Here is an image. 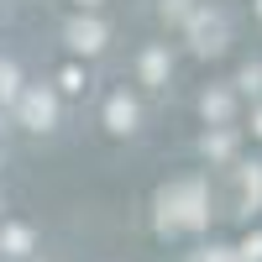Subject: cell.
I'll return each mask as SVG.
<instances>
[{
    "label": "cell",
    "mask_w": 262,
    "mask_h": 262,
    "mask_svg": "<svg viewBox=\"0 0 262 262\" xmlns=\"http://www.w3.org/2000/svg\"><path fill=\"white\" fill-rule=\"evenodd\" d=\"M58 90L79 95V90H84V74H79V69H63V74H58Z\"/></svg>",
    "instance_id": "9a60e30c"
},
{
    "label": "cell",
    "mask_w": 262,
    "mask_h": 262,
    "mask_svg": "<svg viewBox=\"0 0 262 262\" xmlns=\"http://www.w3.org/2000/svg\"><path fill=\"white\" fill-rule=\"evenodd\" d=\"M105 126H111L116 137L137 131V100H126V95H111V100H105Z\"/></svg>",
    "instance_id": "5b68a950"
},
{
    "label": "cell",
    "mask_w": 262,
    "mask_h": 262,
    "mask_svg": "<svg viewBox=\"0 0 262 262\" xmlns=\"http://www.w3.org/2000/svg\"><path fill=\"white\" fill-rule=\"evenodd\" d=\"M252 131H257V137H262V111H257V116H252Z\"/></svg>",
    "instance_id": "e0dca14e"
},
{
    "label": "cell",
    "mask_w": 262,
    "mask_h": 262,
    "mask_svg": "<svg viewBox=\"0 0 262 262\" xmlns=\"http://www.w3.org/2000/svg\"><path fill=\"white\" fill-rule=\"evenodd\" d=\"M79 6H100V0H79Z\"/></svg>",
    "instance_id": "ac0fdd59"
},
{
    "label": "cell",
    "mask_w": 262,
    "mask_h": 262,
    "mask_svg": "<svg viewBox=\"0 0 262 262\" xmlns=\"http://www.w3.org/2000/svg\"><path fill=\"white\" fill-rule=\"evenodd\" d=\"M32 242H37L32 226H0V252H6V257H27Z\"/></svg>",
    "instance_id": "ba28073f"
},
{
    "label": "cell",
    "mask_w": 262,
    "mask_h": 262,
    "mask_svg": "<svg viewBox=\"0 0 262 262\" xmlns=\"http://www.w3.org/2000/svg\"><path fill=\"white\" fill-rule=\"evenodd\" d=\"M168 74H173V58H168V48H147L142 53V84H168Z\"/></svg>",
    "instance_id": "8992f818"
},
{
    "label": "cell",
    "mask_w": 262,
    "mask_h": 262,
    "mask_svg": "<svg viewBox=\"0 0 262 262\" xmlns=\"http://www.w3.org/2000/svg\"><path fill=\"white\" fill-rule=\"evenodd\" d=\"M210 226V200H205V184L200 179H179L158 189V231L173 236V231H200Z\"/></svg>",
    "instance_id": "6da1fadb"
},
{
    "label": "cell",
    "mask_w": 262,
    "mask_h": 262,
    "mask_svg": "<svg viewBox=\"0 0 262 262\" xmlns=\"http://www.w3.org/2000/svg\"><path fill=\"white\" fill-rule=\"evenodd\" d=\"M200 147H205V158H215V163H221V158H231V152H236V131H231V126H215Z\"/></svg>",
    "instance_id": "30bf717a"
},
{
    "label": "cell",
    "mask_w": 262,
    "mask_h": 262,
    "mask_svg": "<svg viewBox=\"0 0 262 262\" xmlns=\"http://www.w3.org/2000/svg\"><path fill=\"white\" fill-rule=\"evenodd\" d=\"M16 121L27 126V131H53V121H58V95L42 90V84L27 90V95L16 100Z\"/></svg>",
    "instance_id": "3957f363"
},
{
    "label": "cell",
    "mask_w": 262,
    "mask_h": 262,
    "mask_svg": "<svg viewBox=\"0 0 262 262\" xmlns=\"http://www.w3.org/2000/svg\"><path fill=\"white\" fill-rule=\"evenodd\" d=\"M236 252H242V262H262V231H257V236H247Z\"/></svg>",
    "instance_id": "5bb4252c"
},
{
    "label": "cell",
    "mask_w": 262,
    "mask_h": 262,
    "mask_svg": "<svg viewBox=\"0 0 262 262\" xmlns=\"http://www.w3.org/2000/svg\"><path fill=\"white\" fill-rule=\"evenodd\" d=\"M189 48L200 53V58H215V53H226V16L221 11H210V6H200L189 16Z\"/></svg>",
    "instance_id": "7a4b0ae2"
},
{
    "label": "cell",
    "mask_w": 262,
    "mask_h": 262,
    "mask_svg": "<svg viewBox=\"0 0 262 262\" xmlns=\"http://www.w3.org/2000/svg\"><path fill=\"white\" fill-rule=\"evenodd\" d=\"M21 100V90H16V69L11 63H0V105H16Z\"/></svg>",
    "instance_id": "7c38bea8"
},
{
    "label": "cell",
    "mask_w": 262,
    "mask_h": 262,
    "mask_svg": "<svg viewBox=\"0 0 262 262\" xmlns=\"http://www.w3.org/2000/svg\"><path fill=\"white\" fill-rule=\"evenodd\" d=\"M236 84H242L247 95H262V69H257V63H247V69H242V79H236Z\"/></svg>",
    "instance_id": "4fadbf2b"
},
{
    "label": "cell",
    "mask_w": 262,
    "mask_h": 262,
    "mask_svg": "<svg viewBox=\"0 0 262 262\" xmlns=\"http://www.w3.org/2000/svg\"><path fill=\"white\" fill-rule=\"evenodd\" d=\"M158 11H163V21H179V27H189V16L200 11V6H194V0H163Z\"/></svg>",
    "instance_id": "8fae6325"
},
{
    "label": "cell",
    "mask_w": 262,
    "mask_h": 262,
    "mask_svg": "<svg viewBox=\"0 0 262 262\" xmlns=\"http://www.w3.org/2000/svg\"><path fill=\"white\" fill-rule=\"evenodd\" d=\"M105 37L111 32H105V21H95V16H74L69 27H63V42H69L74 53H100Z\"/></svg>",
    "instance_id": "277c9868"
},
{
    "label": "cell",
    "mask_w": 262,
    "mask_h": 262,
    "mask_svg": "<svg viewBox=\"0 0 262 262\" xmlns=\"http://www.w3.org/2000/svg\"><path fill=\"white\" fill-rule=\"evenodd\" d=\"M205 262H242V252H231V247H210Z\"/></svg>",
    "instance_id": "2e32d148"
},
{
    "label": "cell",
    "mask_w": 262,
    "mask_h": 262,
    "mask_svg": "<svg viewBox=\"0 0 262 262\" xmlns=\"http://www.w3.org/2000/svg\"><path fill=\"white\" fill-rule=\"evenodd\" d=\"M242 210H262V163H242Z\"/></svg>",
    "instance_id": "52a82bcc"
},
{
    "label": "cell",
    "mask_w": 262,
    "mask_h": 262,
    "mask_svg": "<svg viewBox=\"0 0 262 262\" xmlns=\"http://www.w3.org/2000/svg\"><path fill=\"white\" fill-rule=\"evenodd\" d=\"M257 16H262V0H257Z\"/></svg>",
    "instance_id": "d6986e66"
},
{
    "label": "cell",
    "mask_w": 262,
    "mask_h": 262,
    "mask_svg": "<svg viewBox=\"0 0 262 262\" xmlns=\"http://www.w3.org/2000/svg\"><path fill=\"white\" fill-rule=\"evenodd\" d=\"M200 111H205V121H210V126H231V95H226V90H205Z\"/></svg>",
    "instance_id": "9c48e42d"
}]
</instances>
